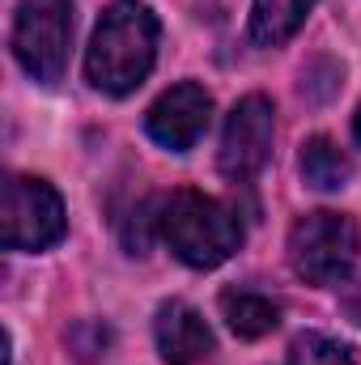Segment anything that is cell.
Returning a JSON list of instances; mask_svg holds the SVG:
<instances>
[{"label": "cell", "instance_id": "30bf717a", "mask_svg": "<svg viewBox=\"0 0 361 365\" xmlns=\"http://www.w3.org/2000/svg\"><path fill=\"white\" fill-rule=\"evenodd\" d=\"M298 166H302V179L310 187H319V191H336V187H345L353 179V158L336 140H327V136H310L302 145Z\"/></svg>", "mask_w": 361, "mask_h": 365}, {"label": "cell", "instance_id": "7a4b0ae2", "mask_svg": "<svg viewBox=\"0 0 361 365\" xmlns=\"http://www.w3.org/2000/svg\"><path fill=\"white\" fill-rule=\"evenodd\" d=\"M158 234L166 238L171 255L183 259L187 268H217L243 242V225L234 208L191 187L158 204Z\"/></svg>", "mask_w": 361, "mask_h": 365}, {"label": "cell", "instance_id": "8fae6325", "mask_svg": "<svg viewBox=\"0 0 361 365\" xmlns=\"http://www.w3.org/2000/svg\"><path fill=\"white\" fill-rule=\"evenodd\" d=\"M315 0H255L251 4V38L260 47H280L285 38L298 34Z\"/></svg>", "mask_w": 361, "mask_h": 365}, {"label": "cell", "instance_id": "7c38bea8", "mask_svg": "<svg viewBox=\"0 0 361 365\" xmlns=\"http://www.w3.org/2000/svg\"><path fill=\"white\" fill-rule=\"evenodd\" d=\"M289 365H357V353L323 331H306L289 344Z\"/></svg>", "mask_w": 361, "mask_h": 365}, {"label": "cell", "instance_id": "5bb4252c", "mask_svg": "<svg viewBox=\"0 0 361 365\" xmlns=\"http://www.w3.org/2000/svg\"><path fill=\"white\" fill-rule=\"evenodd\" d=\"M353 132H357V140H361V110H357V119H353Z\"/></svg>", "mask_w": 361, "mask_h": 365}, {"label": "cell", "instance_id": "3957f363", "mask_svg": "<svg viewBox=\"0 0 361 365\" xmlns=\"http://www.w3.org/2000/svg\"><path fill=\"white\" fill-rule=\"evenodd\" d=\"M357 247V225L345 212H306L289 230V264L306 284H345Z\"/></svg>", "mask_w": 361, "mask_h": 365}, {"label": "cell", "instance_id": "52a82bcc", "mask_svg": "<svg viewBox=\"0 0 361 365\" xmlns=\"http://www.w3.org/2000/svg\"><path fill=\"white\" fill-rule=\"evenodd\" d=\"M208 115H213V98H208V90L195 86V81H183V86L166 90L153 106H149V115H145V132H149L162 149H171V153H187V149L204 136Z\"/></svg>", "mask_w": 361, "mask_h": 365}, {"label": "cell", "instance_id": "4fadbf2b", "mask_svg": "<svg viewBox=\"0 0 361 365\" xmlns=\"http://www.w3.org/2000/svg\"><path fill=\"white\" fill-rule=\"evenodd\" d=\"M340 310H345V314H349V319L361 327V280H353V284L340 293Z\"/></svg>", "mask_w": 361, "mask_h": 365}, {"label": "cell", "instance_id": "ba28073f", "mask_svg": "<svg viewBox=\"0 0 361 365\" xmlns=\"http://www.w3.org/2000/svg\"><path fill=\"white\" fill-rule=\"evenodd\" d=\"M153 336H158V353L166 365H195L213 353V331L200 319V310H191L187 302H166L158 310Z\"/></svg>", "mask_w": 361, "mask_h": 365}, {"label": "cell", "instance_id": "9c48e42d", "mask_svg": "<svg viewBox=\"0 0 361 365\" xmlns=\"http://www.w3.org/2000/svg\"><path fill=\"white\" fill-rule=\"evenodd\" d=\"M221 314L238 340H260V336L276 331V323H280V306L264 293H251V289L221 293Z\"/></svg>", "mask_w": 361, "mask_h": 365}, {"label": "cell", "instance_id": "6da1fadb", "mask_svg": "<svg viewBox=\"0 0 361 365\" xmlns=\"http://www.w3.org/2000/svg\"><path fill=\"white\" fill-rule=\"evenodd\" d=\"M158 60V17L141 0H115L93 26L86 47V77L102 93H132Z\"/></svg>", "mask_w": 361, "mask_h": 365}, {"label": "cell", "instance_id": "5b68a950", "mask_svg": "<svg viewBox=\"0 0 361 365\" xmlns=\"http://www.w3.org/2000/svg\"><path fill=\"white\" fill-rule=\"evenodd\" d=\"M64 238V204L56 187L30 175H9L0 191V242L9 251H43Z\"/></svg>", "mask_w": 361, "mask_h": 365}, {"label": "cell", "instance_id": "8992f818", "mask_svg": "<svg viewBox=\"0 0 361 365\" xmlns=\"http://www.w3.org/2000/svg\"><path fill=\"white\" fill-rule=\"evenodd\" d=\"M272 132H276V110L264 93L243 98L221 132V149H217V166L221 175L234 182L255 179L272 158Z\"/></svg>", "mask_w": 361, "mask_h": 365}, {"label": "cell", "instance_id": "277c9868", "mask_svg": "<svg viewBox=\"0 0 361 365\" xmlns=\"http://www.w3.org/2000/svg\"><path fill=\"white\" fill-rule=\"evenodd\" d=\"M68 47H73V0H21L17 4L13 56L34 81L56 86L68 68Z\"/></svg>", "mask_w": 361, "mask_h": 365}]
</instances>
